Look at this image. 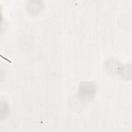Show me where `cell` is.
I'll return each instance as SVG.
<instances>
[{
  "mask_svg": "<svg viewBox=\"0 0 132 132\" xmlns=\"http://www.w3.org/2000/svg\"><path fill=\"white\" fill-rule=\"evenodd\" d=\"M95 85L90 81L82 82L79 85L78 95L80 98L83 100L87 101L91 99L96 92Z\"/></svg>",
  "mask_w": 132,
  "mask_h": 132,
  "instance_id": "cell-1",
  "label": "cell"
},
{
  "mask_svg": "<svg viewBox=\"0 0 132 132\" xmlns=\"http://www.w3.org/2000/svg\"><path fill=\"white\" fill-rule=\"evenodd\" d=\"M31 3L28 4L27 9L30 13L32 14H37L39 13L42 9V5L41 3H39V1H31Z\"/></svg>",
  "mask_w": 132,
  "mask_h": 132,
  "instance_id": "cell-2",
  "label": "cell"
},
{
  "mask_svg": "<svg viewBox=\"0 0 132 132\" xmlns=\"http://www.w3.org/2000/svg\"><path fill=\"white\" fill-rule=\"evenodd\" d=\"M9 112V108L8 105L5 102L1 103V119H3L8 115Z\"/></svg>",
  "mask_w": 132,
  "mask_h": 132,
  "instance_id": "cell-3",
  "label": "cell"
}]
</instances>
